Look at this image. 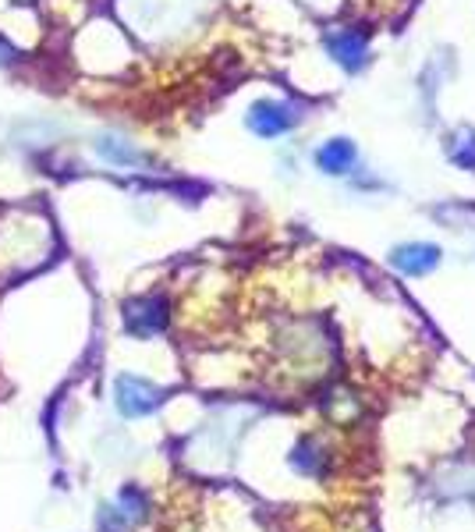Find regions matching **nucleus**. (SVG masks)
Returning a JSON list of instances; mask_svg holds the SVG:
<instances>
[{"label":"nucleus","mask_w":475,"mask_h":532,"mask_svg":"<svg viewBox=\"0 0 475 532\" xmlns=\"http://www.w3.org/2000/svg\"><path fill=\"white\" fill-rule=\"evenodd\" d=\"M114 405L125 419H142V415H153L156 408L164 405V391L149 384V380H142V376L121 373L114 380Z\"/></svg>","instance_id":"1"},{"label":"nucleus","mask_w":475,"mask_h":532,"mask_svg":"<svg viewBox=\"0 0 475 532\" xmlns=\"http://www.w3.org/2000/svg\"><path fill=\"white\" fill-rule=\"evenodd\" d=\"M327 47H330V54L344 64V68H359V64L366 61V36H362L359 29L355 32L348 29V32H341V36H330Z\"/></svg>","instance_id":"7"},{"label":"nucleus","mask_w":475,"mask_h":532,"mask_svg":"<svg viewBox=\"0 0 475 532\" xmlns=\"http://www.w3.org/2000/svg\"><path fill=\"white\" fill-rule=\"evenodd\" d=\"M355 157H359V153H355V146H351L348 139H334L316 153V164L327 174H348L351 167H355Z\"/></svg>","instance_id":"6"},{"label":"nucleus","mask_w":475,"mask_h":532,"mask_svg":"<svg viewBox=\"0 0 475 532\" xmlns=\"http://www.w3.org/2000/svg\"><path fill=\"white\" fill-rule=\"evenodd\" d=\"M390 263H394V270H401V274L422 277L440 266V249L437 245H426V242L398 245V249L390 252Z\"/></svg>","instance_id":"5"},{"label":"nucleus","mask_w":475,"mask_h":532,"mask_svg":"<svg viewBox=\"0 0 475 532\" xmlns=\"http://www.w3.org/2000/svg\"><path fill=\"white\" fill-rule=\"evenodd\" d=\"M320 454H316V444L312 440H302V444H295V451H291V469L302 472V476H316L320 472Z\"/></svg>","instance_id":"8"},{"label":"nucleus","mask_w":475,"mask_h":532,"mask_svg":"<svg viewBox=\"0 0 475 532\" xmlns=\"http://www.w3.org/2000/svg\"><path fill=\"white\" fill-rule=\"evenodd\" d=\"M89 149H93V157L100 160V164L117 167V171H135V167L146 164V153H142L139 142H132L121 132H110V128L96 132L93 139H89Z\"/></svg>","instance_id":"2"},{"label":"nucleus","mask_w":475,"mask_h":532,"mask_svg":"<svg viewBox=\"0 0 475 532\" xmlns=\"http://www.w3.org/2000/svg\"><path fill=\"white\" fill-rule=\"evenodd\" d=\"M295 121H298V114H291L288 103H277V100H259V103H252V110H249V128L259 139H277V135L291 132Z\"/></svg>","instance_id":"4"},{"label":"nucleus","mask_w":475,"mask_h":532,"mask_svg":"<svg viewBox=\"0 0 475 532\" xmlns=\"http://www.w3.org/2000/svg\"><path fill=\"white\" fill-rule=\"evenodd\" d=\"M167 327V298L164 295H142L125 306V330L132 337L164 334Z\"/></svg>","instance_id":"3"}]
</instances>
